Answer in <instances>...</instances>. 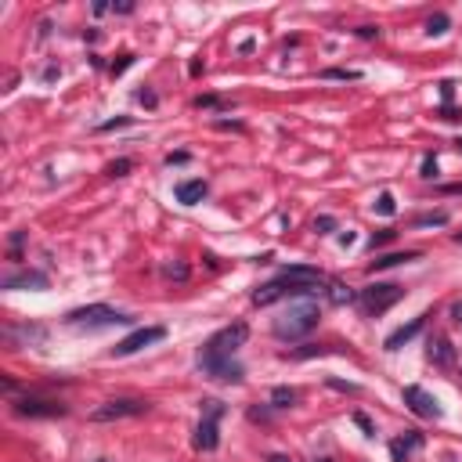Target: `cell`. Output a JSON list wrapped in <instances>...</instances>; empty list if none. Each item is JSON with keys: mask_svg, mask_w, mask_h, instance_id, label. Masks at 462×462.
<instances>
[{"mask_svg": "<svg viewBox=\"0 0 462 462\" xmlns=\"http://www.w3.org/2000/svg\"><path fill=\"white\" fill-rule=\"evenodd\" d=\"M426 318H430V314H419V318H412V321H408V325H401V329H394V332H390V336H386V343H383V347H386V351H401V347H404V343H408V340H415V336H419V332H423V325H426Z\"/></svg>", "mask_w": 462, "mask_h": 462, "instance_id": "12", "label": "cell"}, {"mask_svg": "<svg viewBox=\"0 0 462 462\" xmlns=\"http://www.w3.org/2000/svg\"><path fill=\"white\" fill-rule=\"evenodd\" d=\"M426 358H430L437 369H452V365H455V347L448 343L444 336H433L430 347H426Z\"/></svg>", "mask_w": 462, "mask_h": 462, "instance_id": "13", "label": "cell"}, {"mask_svg": "<svg viewBox=\"0 0 462 462\" xmlns=\"http://www.w3.org/2000/svg\"><path fill=\"white\" fill-rule=\"evenodd\" d=\"M401 297H404L401 286H394V282H372V286H365L358 292V303H361V311H365L369 318H376V314L390 311Z\"/></svg>", "mask_w": 462, "mask_h": 462, "instance_id": "4", "label": "cell"}, {"mask_svg": "<svg viewBox=\"0 0 462 462\" xmlns=\"http://www.w3.org/2000/svg\"><path fill=\"white\" fill-rule=\"evenodd\" d=\"M199 372L206 380H220V383H242V376H246L239 361H213V365H199Z\"/></svg>", "mask_w": 462, "mask_h": 462, "instance_id": "10", "label": "cell"}, {"mask_svg": "<svg viewBox=\"0 0 462 462\" xmlns=\"http://www.w3.org/2000/svg\"><path fill=\"white\" fill-rule=\"evenodd\" d=\"M404 404L419 415V419H441V404L433 394H426L423 386H404Z\"/></svg>", "mask_w": 462, "mask_h": 462, "instance_id": "9", "label": "cell"}, {"mask_svg": "<svg viewBox=\"0 0 462 462\" xmlns=\"http://www.w3.org/2000/svg\"><path fill=\"white\" fill-rule=\"evenodd\" d=\"M314 231H318V235L336 231V217H329V213H325V217H318V220H314Z\"/></svg>", "mask_w": 462, "mask_h": 462, "instance_id": "28", "label": "cell"}, {"mask_svg": "<svg viewBox=\"0 0 462 462\" xmlns=\"http://www.w3.org/2000/svg\"><path fill=\"white\" fill-rule=\"evenodd\" d=\"M340 246H354V231H343L340 235Z\"/></svg>", "mask_w": 462, "mask_h": 462, "instance_id": "41", "label": "cell"}, {"mask_svg": "<svg viewBox=\"0 0 462 462\" xmlns=\"http://www.w3.org/2000/svg\"><path fill=\"white\" fill-rule=\"evenodd\" d=\"M408 260H419V249H404V253H386V257H376L369 264V271H386V268H397V264H408Z\"/></svg>", "mask_w": 462, "mask_h": 462, "instance_id": "16", "label": "cell"}, {"mask_svg": "<svg viewBox=\"0 0 462 462\" xmlns=\"http://www.w3.org/2000/svg\"><path fill=\"white\" fill-rule=\"evenodd\" d=\"M0 286L4 289H47V275L44 271H15V275H8Z\"/></svg>", "mask_w": 462, "mask_h": 462, "instance_id": "14", "label": "cell"}, {"mask_svg": "<svg viewBox=\"0 0 462 462\" xmlns=\"http://www.w3.org/2000/svg\"><path fill=\"white\" fill-rule=\"evenodd\" d=\"M220 415H224L220 401H213V397L203 401V423H199V430H195V448H199V452H213V448L220 444V433H217Z\"/></svg>", "mask_w": 462, "mask_h": 462, "instance_id": "6", "label": "cell"}, {"mask_svg": "<svg viewBox=\"0 0 462 462\" xmlns=\"http://www.w3.org/2000/svg\"><path fill=\"white\" fill-rule=\"evenodd\" d=\"M455 242H462V231H455Z\"/></svg>", "mask_w": 462, "mask_h": 462, "instance_id": "44", "label": "cell"}, {"mask_svg": "<svg viewBox=\"0 0 462 462\" xmlns=\"http://www.w3.org/2000/svg\"><path fill=\"white\" fill-rule=\"evenodd\" d=\"M372 209H376L380 217H394V213H397V203H394V195H390V192H380V199L372 203Z\"/></svg>", "mask_w": 462, "mask_h": 462, "instance_id": "19", "label": "cell"}, {"mask_svg": "<svg viewBox=\"0 0 462 462\" xmlns=\"http://www.w3.org/2000/svg\"><path fill=\"white\" fill-rule=\"evenodd\" d=\"M361 40H380V25H358V30H354Z\"/></svg>", "mask_w": 462, "mask_h": 462, "instance_id": "30", "label": "cell"}, {"mask_svg": "<svg viewBox=\"0 0 462 462\" xmlns=\"http://www.w3.org/2000/svg\"><path fill=\"white\" fill-rule=\"evenodd\" d=\"M332 390H343V394H358V386L354 383H343V380H332V376H329V380H325Z\"/></svg>", "mask_w": 462, "mask_h": 462, "instance_id": "31", "label": "cell"}, {"mask_svg": "<svg viewBox=\"0 0 462 462\" xmlns=\"http://www.w3.org/2000/svg\"><path fill=\"white\" fill-rule=\"evenodd\" d=\"M448 25H452V19H448V15H433L426 22V33L430 36H441V33H448Z\"/></svg>", "mask_w": 462, "mask_h": 462, "instance_id": "22", "label": "cell"}, {"mask_svg": "<svg viewBox=\"0 0 462 462\" xmlns=\"http://www.w3.org/2000/svg\"><path fill=\"white\" fill-rule=\"evenodd\" d=\"M318 354H329V347H300V351H292L289 358H297V361H303V358H318Z\"/></svg>", "mask_w": 462, "mask_h": 462, "instance_id": "25", "label": "cell"}, {"mask_svg": "<svg viewBox=\"0 0 462 462\" xmlns=\"http://www.w3.org/2000/svg\"><path fill=\"white\" fill-rule=\"evenodd\" d=\"M271 404H275V408H292V404H297V390L275 386V390H271Z\"/></svg>", "mask_w": 462, "mask_h": 462, "instance_id": "18", "label": "cell"}, {"mask_svg": "<svg viewBox=\"0 0 462 462\" xmlns=\"http://www.w3.org/2000/svg\"><path fill=\"white\" fill-rule=\"evenodd\" d=\"M195 108H228V102L217 94H203V97H195Z\"/></svg>", "mask_w": 462, "mask_h": 462, "instance_id": "24", "label": "cell"}, {"mask_svg": "<svg viewBox=\"0 0 462 462\" xmlns=\"http://www.w3.org/2000/svg\"><path fill=\"white\" fill-rule=\"evenodd\" d=\"M318 321H321V307L314 300H297L289 303L282 318H275V336L278 340H300L311 329H318Z\"/></svg>", "mask_w": 462, "mask_h": 462, "instance_id": "2", "label": "cell"}, {"mask_svg": "<svg viewBox=\"0 0 462 462\" xmlns=\"http://www.w3.org/2000/svg\"><path fill=\"white\" fill-rule=\"evenodd\" d=\"M134 62H137V54H119V62H112V65H108V73H112V76H123Z\"/></svg>", "mask_w": 462, "mask_h": 462, "instance_id": "23", "label": "cell"}, {"mask_svg": "<svg viewBox=\"0 0 462 462\" xmlns=\"http://www.w3.org/2000/svg\"><path fill=\"white\" fill-rule=\"evenodd\" d=\"M459 148H462V141H459Z\"/></svg>", "mask_w": 462, "mask_h": 462, "instance_id": "45", "label": "cell"}, {"mask_svg": "<svg viewBox=\"0 0 462 462\" xmlns=\"http://www.w3.org/2000/svg\"><path fill=\"white\" fill-rule=\"evenodd\" d=\"M423 177H426V181L437 177V159H433V156H426V159H423Z\"/></svg>", "mask_w": 462, "mask_h": 462, "instance_id": "33", "label": "cell"}, {"mask_svg": "<svg viewBox=\"0 0 462 462\" xmlns=\"http://www.w3.org/2000/svg\"><path fill=\"white\" fill-rule=\"evenodd\" d=\"M15 415H25V419H62L69 412V404L54 401V397H36V394H25V397H15L11 401Z\"/></svg>", "mask_w": 462, "mask_h": 462, "instance_id": "7", "label": "cell"}, {"mask_svg": "<svg viewBox=\"0 0 462 462\" xmlns=\"http://www.w3.org/2000/svg\"><path fill=\"white\" fill-rule=\"evenodd\" d=\"M441 97H444V102H452V97H455V83H452V80L441 83Z\"/></svg>", "mask_w": 462, "mask_h": 462, "instance_id": "36", "label": "cell"}, {"mask_svg": "<svg viewBox=\"0 0 462 462\" xmlns=\"http://www.w3.org/2000/svg\"><path fill=\"white\" fill-rule=\"evenodd\" d=\"M419 448H423V433H419V430H404L401 437L390 441V459H394V462H408L412 452H419Z\"/></svg>", "mask_w": 462, "mask_h": 462, "instance_id": "11", "label": "cell"}, {"mask_svg": "<svg viewBox=\"0 0 462 462\" xmlns=\"http://www.w3.org/2000/svg\"><path fill=\"white\" fill-rule=\"evenodd\" d=\"M166 336V329L163 325H145V329H134L127 340H119L116 347H112V358H127V354H137L141 347H148V343H159Z\"/></svg>", "mask_w": 462, "mask_h": 462, "instance_id": "8", "label": "cell"}, {"mask_svg": "<svg viewBox=\"0 0 462 462\" xmlns=\"http://www.w3.org/2000/svg\"><path fill=\"white\" fill-rule=\"evenodd\" d=\"M174 195H177L181 206H195V203L206 199V181H181L174 188Z\"/></svg>", "mask_w": 462, "mask_h": 462, "instance_id": "15", "label": "cell"}, {"mask_svg": "<svg viewBox=\"0 0 462 462\" xmlns=\"http://www.w3.org/2000/svg\"><path fill=\"white\" fill-rule=\"evenodd\" d=\"M137 102H141V105H148V108H156V102H159V97L152 94V91H137Z\"/></svg>", "mask_w": 462, "mask_h": 462, "instance_id": "35", "label": "cell"}, {"mask_svg": "<svg viewBox=\"0 0 462 462\" xmlns=\"http://www.w3.org/2000/svg\"><path fill=\"white\" fill-rule=\"evenodd\" d=\"M163 275H166V278H177V282H185V278H188V268H185V264H166Z\"/></svg>", "mask_w": 462, "mask_h": 462, "instance_id": "27", "label": "cell"}, {"mask_svg": "<svg viewBox=\"0 0 462 462\" xmlns=\"http://www.w3.org/2000/svg\"><path fill=\"white\" fill-rule=\"evenodd\" d=\"M386 242H394V231H380V235H372V249H380V246H386Z\"/></svg>", "mask_w": 462, "mask_h": 462, "instance_id": "34", "label": "cell"}, {"mask_svg": "<svg viewBox=\"0 0 462 462\" xmlns=\"http://www.w3.org/2000/svg\"><path fill=\"white\" fill-rule=\"evenodd\" d=\"M130 170H134V159H112V163L105 166L108 177H127Z\"/></svg>", "mask_w": 462, "mask_h": 462, "instance_id": "21", "label": "cell"}, {"mask_svg": "<svg viewBox=\"0 0 462 462\" xmlns=\"http://www.w3.org/2000/svg\"><path fill=\"white\" fill-rule=\"evenodd\" d=\"M152 404L145 397H112L105 404H97L91 412V423H116V419H134V415H145Z\"/></svg>", "mask_w": 462, "mask_h": 462, "instance_id": "5", "label": "cell"}, {"mask_svg": "<svg viewBox=\"0 0 462 462\" xmlns=\"http://www.w3.org/2000/svg\"><path fill=\"white\" fill-rule=\"evenodd\" d=\"M112 11H116V15H130L134 4H130V0H123V4H112Z\"/></svg>", "mask_w": 462, "mask_h": 462, "instance_id": "39", "label": "cell"}, {"mask_svg": "<svg viewBox=\"0 0 462 462\" xmlns=\"http://www.w3.org/2000/svg\"><path fill=\"white\" fill-rule=\"evenodd\" d=\"M217 127H220V130H242V123H239V119H220Z\"/></svg>", "mask_w": 462, "mask_h": 462, "instance_id": "38", "label": "cell"}, {"mask_svg": "<svg viewBox=\"0 0 462 462\" xmlns=\"http://www.w3.org/2000/svg\"><path fill=\"white\" fill-rule=\"evenodd\" d=\"M119 127H130V116H116V119H108V123H102V127H97V130H119Z\"/></svg>", "mask_w": 462, "mask_h": 462, "instance_id": "29", "label": "cell"}, {"mask_svg": "<svg viewBox=\"0 0 462 462\" xmlns=\"http://www.w3.org/2000/svg\"><path fill=\"white\" fill-rule=\"evenodd\" d=\"M181 166V163H188V152H170V156H166V166Z\"/></svg>", "mask_w": 462, "mask_h": 462, "instance_id": "37", "label": "cell"}, {"mask_svg": "<svg viewBox=\"0 0 462 462\" xmlns=\"http://www.w3.org/2000/svg\"><path fill=\"white\" fill-rule=\"evenodd\" d=\"M444 224H448V213H444V209H433V213L415 217V228H444Z\"/></svg>", "mask_w": 462, "mask_h": 462, "instance_id": "20", "label": "cell"}, {"mask_svg": "<svg viewBox=\"0 0 462 462\" xmlns=\"http://www.w3.org/2000/svg\"><path fill=\"white\" fill-rule=\"evenodd\" d=\"M268 462H292V459H289V455H271Z\"/></svg>", "mask_w": 462, "mask_h": 462, "instance_id": "43", "label": "cell"}, {"mask_svg": "<svg viewBox=\"0 0 462 462\" xmlns=\"http://www.w3.org/2000/svg\"><path fill=\"white\" fill-rule=\"evenodd\" d=\"M441 192H444V195H459V192H462V185H444Z\"/></svg>", "mask_w": 462, "mask_h": 462, "instance_id": "42", "label": "cell"}, {"mask_svg": "<svg viewBox=\"0 0 462 462\" xmlns=\"http://www.w3.org/2000/svg\"><path fill=\"white\" fill-rule=\"evenodd\" d=\"M325 292H329V303H336V307H347V303H354V300H358V292H354L351 286H347V282H340V278H332Z\"/></svg>", "mask_w": 462, "mask_h": 462, "instance_id": "17", "label": "cell"}, {"mask_svg": "<svg viewBox=\"0 0 462 462\" xmlns=\"http://www.w3.org/2000/svg\"><path fill=\"white\" fill-rule=\"evenodd\" d=\"M127 314L116 311V307H108V303H91V307H76V311H69L65 314V325H73V329H112V325H127Z\"/></svg>", "mask_w": 462, "mask_h": 462, "instance_id": "3", "label": "cell"}, {"mask_svg": "<svg viewBox=\"0 0 462 462\" xmlns=\"http://www.w3.org/2000/svg\"><path fill=\"white\" fill-rule=\"evenodd\" d=\"M354 423H358L361 430H365V433H369V437H372V433H376V426H372V419H369L365 412H354Z\"/></svg>", "mask_w": 462, "mask_h": 462, "instance_id": "32", "label": "cell"}, {"mask_svg": "<svg viewBox=\"0 0 462 462\" xmlns=\"http://www.w3.org/2000/svg\"><path fill=\"white\" fill-rule=\"evenodd\" d=\"M452 321H455V325H462V300L452 303Z\"/></svg>", "mask_w": 462, "mask_h": 462, "instance_id": "40", "label": "cell"}, {"mask_svg": "<svg viewBox=\"0 0 462 462\" xmlns=\"http://www.w3.org/2000/svg\"><path fill=\"white\" fill-rule=\"evenodd\" d=\"M249 340V325L246 321H231V325H224L220 332H213L209 340L203 343L199 351V361L195 365H213V361H235V354L246 347Z\"/></svg>", "mask_w": 462, "mask_h": 462, "instance_id": "1", "label": "cell"}, {"mask_svg": "<svg viewBox=\"0 0 462 462\" xmlns=\"http://www.w3.org/2000/svg\"><path fill=\"white\" fill-rule=\"evenodd\" d=\"M321 76H325V80H358L361 73H354V69H325Z\"/></svg>", "mask_w": 462, "mask_h": 462, "instance_id": "26", "label": "cell"}]
</instances>
